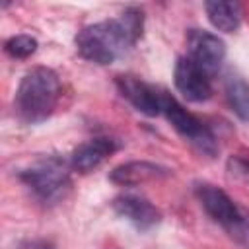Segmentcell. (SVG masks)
Listing matches in <instances>:
<instances>
[{"label":"cell","instance_id":"1","mask_svg":"<svg viewBox=\"0 0 249 249\" xmlns=\"http://www.w3.org/2000/svg\"><path fill=\"white\" fill-rule=\"evenodd\" d=\"M142 27V12L138 8H128L119 18L82 27L74 39L76 49L80 56L89 62L111 64L140 39Z\"/></svg>","mask_w":249,"mask_h":249},{"label":"cell","instance_id":"2","mask_svg":"<svg viewBox=\"0 0 249 249\" xmlns=\"http://www.w3.org/2000/svg\"><path fill=\"white\" fill-rule=\"evenodd\" d=\"M60 99V80L53 68L35 66L27 70L16 91V111L21 121L35 124L56 109Z\"/></svg>","mask_w":249,"mask_h":249},{"label":"cell","instance_id":"3","mask_svg":"<svg viewBox=\"0 0 249 249\" xmlns=\"http://www.w3.org/2000/svg\"><path fill=\"white\" fill-rule=\"evenodd\" d=\"M25 187L43 202H58L70 189L68 163L56 156H49L19 173Z\"/></svg>","mask_w":249,"mask_h":249},{"label":"cell","instance_id":"4","mask_svg":"<svg viewBox=\"0 0 249 249\" xmlns=\"http://www.w3.org/2000/svg\"><path fill=\"white\" fill-rule=\"evenodd\" d=\"M161 113L171 123V126L185 140H189L200 154H204L208 158H214L218 154L220 146H218L214 132L198 117H195L191 111H187L175 97H171L165 91L161 95Z\"/></svg>","mask_w":249,"mask_h":249},{"label":"cell","instance_id":"5","mask_svg":"<svg viewBox=\"0 0 249 249\" xmlns=\"http://www.w3.org/2000/svg\"><path fill=\"white\" fill-rule=\"evenodd\" d=\"M187 56L200 66L208 76H214L224 58H226V45L224 41L204 29H189L187 31Z\"/></svg>","mask_w":249,"mask_h":249},{"label":"cell","instance_id":"6","mask_svg":"<svg viewBox=\"0 0 249 249\" xmlns=\"http://www.w3.org/2000/svg\"><path fill=\"white\" fill-rule=\"evenodd\" d=\"M173 82L177 91L193 103H200L206 101L212 95V84H210V76L196 66L189 56H179L175 62V70H173Z\"/></svg>","mask_w":249,"mask_h":249},{"label":"cell","instance_id":"7","mask_svg":"<svg viewBox=\"0 0 249 249\" xmlns=\"http://www.w3.org/2000/svg\"><path fill=\"white\" fill-rule=\"evenodd\" d=\"M119 93L142 115L146 117H156L161 113V95L163 91L156 89L154 86L146 84L144 80L130 76V74H123L117 76L115 80Z\"/></svg>","mask_w":249,"mask_h":249},{"label":"cell","instance_id":"8","mask_svg":"<svg viewBox=\"0 0 249 249\" xmlns=\"http://www.w3.org/2000/svg\"><path fill=\"white\" fill-rule=\"evenodd\" d=\"M117 216L130 222L138 231H148L161 222V212L144 196L138 195H119L111 202Z\"/></svg>","mask_w":249,"mask_h":249},{"label":"cell","instance_id":"9","mask_svg":"<svg viewBox=\"0 0 249 249\" xmlns=\"http://www.w3.org/2000/svg\"><path fill=\"white\" fill-rule=\"evenodd\" d=\"M195 196L200 202V206L204 208V212L222 228H226L235 218V214L241 206L226 191H222L220 187L206 183V181L195 183Z\"/></svg>","mask_w":249,"mask_h":249},{"label":"cell","instance_id":"10","mask_svg":"<svg viewBox=\"0 0 249 249\" xmlns=\"http://www.w3.org/2000/svg\"><path fill=\"white\" fill-rule=\"evenodd\" d=\"M117 150H119V142L115 138L97 136V138L86 140L78 148H74L70 156V167L80 173H88L95 169L101 161H105L109 156H113Z\"/></svg>","mask_w":249,"mask_h":249},{"label":"cell","instance_id":"11","mask_svg":"<svg viewBox=\"0 0 249 249\" xmlns=\"http://www.w3.org/2000/svg\"><path fill=\"white\" fill-rule=\"evenodd\" d=\"M171 171L160 163L154 161H124L121 165H117L111 173H109V181L119 185V187H136L154 179H161L167 177Z\"/></svg>","mask_w":249,"mask_h":249},{"label":"cell","instance_id":"12","mask_svg":"<svg viewBox=\"0 0 249 249\" xmlns=\"http://www.w3.org/2000/svg\"><path fill=\"white\" fill-rule=\"evenodd\" d=\"M210 23L224 33H233L241 25V6L237 2H220L210 0L204 4Z\"/></svg>","mask_w":249,"mask_h":249},{"label":"cell","instance_id":"13","mask_svg":"<svg viewBox=\"0 0 249 249\" xmlns=\"http://www.w3.org/2000/svg\"><path fill=\"white\" fill-rule=\"evenodd\" d=\"M224 91L231 113L239 121H249V82L239 74H228L224 80Z\"/></svg>","mask_w":249,"mask_h":249},{"label":"cell","instance_id":"14","mask_svg":"<svg viewBox=\"0 0 249 249\" xmlns=\"http://www.w3.org/2000/svg\"><path fill=\"white\" fill-rule=\"evenodd\" d=\"M224 231L233 239L241 249H249V210L239 206L235 218L224 228Z\"/></svg>","mask_w":249,"mask_h":249},{"label":"cell","instance_id":"15","mask_svg":"<svg viewBox=\"0 0 249 249\" xmlns=\"http://www.w3.org/2000/svg\"><path fill=\"white\" fill-rule=\"evenodd\" d=\"M4 51L12 58H27L37 51V39L31 35H14L4 43Z\"/></svg>","mask_w":249,"mask_h":249},{"label":"cell","instance_id":"16","mask_svg":"<svg viewBox=\"0 0 249 249\" xmlns=\"http://www.w3.org/2000/svg\"><path fill=\"white\" fill-rule=\"evenodd\" d=\"M18 249H54V245L45 239H29V241L21 243Z\"/></svg>","mask_w":249,"mask_h":249}]
</instances>
